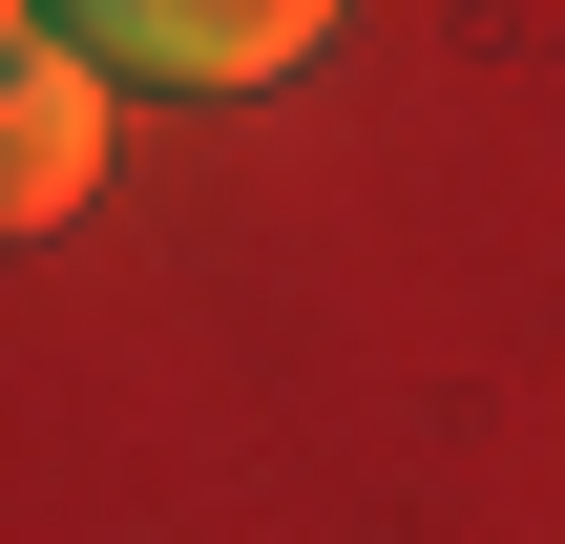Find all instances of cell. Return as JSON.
Masks as SVG:
<instances>
[{"mask_svg": "<svg viewBox=\"0 0 565 544\" xmlns=\"http://www.w3.org/2000/svg\"><path fill=\"white\" fill-rule=\"evenodd\" d=\"M105 84H294L335 21L315 0H126V21H63Z\"/></svg>", "mask_w": 565, "mask_h": 544, "instance_id": "obj_1", "label": "cell"}, {"mask_svg": "<svg viewBox=\"0 0 565 544\" xmlns=\"http://www.w3.org/2000/svg\"><path fill=\"white\" fill-rule=\"evenodd\" d=\"M84 168H105V63H84L63 21H21V84H0V189H21V231H63Z\"/></svg>", "mask_w": 565, "mask_h": 544, "instance_id": "obj_2", "label": "cell"}]
</instances>
